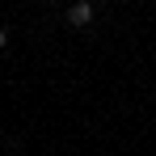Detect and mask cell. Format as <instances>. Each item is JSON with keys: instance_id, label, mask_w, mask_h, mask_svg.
<instances>
[{"instance_id": "obj_1", "label": "cell", "mask_w": 156, "mask_h": 156, "mask_svg": "<svg viewBox=\"0 0 156 156\" xmlns=\"http://www.w3.org/2000/svg\"><path fill=\"white\" fill-rule=\"evenodd\" d=\"M93 13H97V9H93L89 0H76V4L68 9V26H89V21H93Z\"/></svg>"}, {"instance_id": "obj_2", "label": "cell", "mask_w": 156, "mask_h": 156, "mask_svg": "<svg viewBox=\"0 0 156 156\" xmlns=\"http://www.w3.org/2000/svg\"><path fill=\"white\" fill-rule=\"evenodd\" d=\"M4 42H9V30H4V26H0V47H4Z\"/></svg>"}]
</instances>
